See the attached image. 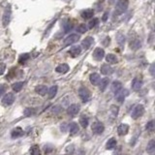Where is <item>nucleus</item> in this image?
Masks as SVG:
<instances>
[{
  "instance_id": "1",
  "label": "nucleus",
  "mask_w": 155,
  "mask_h": 155,
  "mask_svg": "<svg viewBox=\"0 0 155 155\" xmlns=\"http://www.w3.org/2000/svg\"><path fill=\"white\" fill-rule=\"evenodd\" d=\"M129 6V1L128 0H118L116 5V11H114V15L119 16L122 15L126 12L127 8Z\"/></svg>"
},
{
  "instance_id": "2",
  "label": "nucleus",
  "mask_w": 155,
  "mask_h": 155,
  "mask_svg": "<svg viewBox=\"0 0 155 155\" xmlns=\"http://www.w3.org/2000/svg\"><path fill=\"white\" fill-rule=\"evenodd\" d=\"M11 17H12V10H11L10 5H8L4 11L3 17H2V25H3V27H7L9 25L11 21Z\"/></svg>"
},
{
  "instance_id": "3",
  "label": "nucleus",
  "mask_w": 155,
  "mask_h": 155,
  "mask_svg": "<svg viewBox=\"0 0 155 155\" xmlns=\"http://www.w3.org/2000/svg\"><path fill=\"white\" fill-rule=\"evenodd\" d=\"M79 96L84 103L88 102L91 99V93L86 87H81L79 89Z\"/></svg>"
},
{
  "instance_id": "4",
  "label": "nucleus",
  "mask_w": 155,
  "mask_h": 155,
  "mask_svg": "<svg viewBox=\"0 0 155 155\" xmlns=\"http://www.w3.org/2000/svg\"><path fill=\"white\" fill-rule=\"evenodd\" d=\"M143 113H145V108H143V105H137L136 107L134 108V110L132 111L131 116H132V118L137 119V118H139V117L142 116Z\"/></svg>"
},
{
  "instance_id": "5",
  "label": "nucleus",
  "mask_w": 155,
  "mask_h": 155,
  "mask_svg": "<svg viewBox=\"0 0 155 155\" xmlns=\"http://www.w3.org/2000/svg\"><path fill=\"white\" fill-rule=\"evenodd\" d=\"M91 129H92V132L95 135H101L103 132L105 130V127H104V124H103L102 122H99V121H95L91 126Z\"/></svg>"
},
{
  "instance_id": "6",
  "label": "nucleus",
  "mask_w": 155,
  "mask_h": 155,
  "mask_svg": "<svg viewBox=\"0 0 155 155\" xmlns=\"http://www.w3.org/2000/svg\"><path fill=\"white\" fill-rule=\"evenodd\" d=\"M14 102H15V95H14L13 93L5 94V96L3 97V99H2V105L5 106V107L11 106Z\"/></svg>"
},
{
  "instance_id": "7",
  "label": "nucleus",
  "mask_w": 155,
  "mask_h": 155,
  "mask_svg": "<svg viewBox=\"0 0 155 155\" xmlns=\"http://www.w3.org/2000/svg\"><path fill=\"white\" fill-rule=\"evenodd\" d=\"M92 55H93V58L95 60H97V61H101L105 56V51L101 48H96Z\"/></svg>"
},
{
  "instance_id": "8",
  "label": "nucleus",
  "mask_w": 155,
  "mask_h": 155,
  "mask_svg": "<svg viewBox=\"0 0 155 155\" xmlns=\"http://www.w3.org/2000/svg\"><path fill=\"white\" fill-rule=\"evenodd\" d=\"M80 106L79 105H77V104H72L69 106V108L67 109V113L69 116H77L78 113H79V111H80Z\"/></svg>"
},
{
  "instance_id": "9",
  "label": "nucleus",
  "mask_w": 155,
  "mask_h": 155,
  "mask_svg": "<svg viewBox=\"0 0 155 155\" xmlns=\"http://www.w3.org/2000/svg\"><path fill=\"white\" fill-rule=\"evenodd\" d=\"M79 40H80V36L78 35V34H71V35H69L67 38L65 39L64 44L66 46H69V45H72V44H74V43H76L77 41H79Z\"/></svg>"
},
{
  "instance_id": "10",
  "label": "nucleus",
  "mask_w": 155,
  "mask_h": 155,
  "mask_svg": "<svg viewBox=\"0 0 155 155\" xmlns=\"http://www.w3.org/2000/svg\"><path fill=\"white\" fill-rule=\"evenodd\" d=\"M132 88L135 91H138L140 89V87L143 86V80L140 78H135V79L132 81Z\"/></svg>"
},
{
  "instance_id": "11",
  "label": "nucleus",
  "mask_w": 155,
  "mask_h": 155,
  "mask_svg": "<svg viewBox=\"0 0 155 155\" xmlns=\"http://www.w3.org/2000/svg\"><path fill=\"white\" fill-rule=\"evenodd\" d=\"M68 53L70 54L72 57H77L78 55H80V54L82 53V48L80 46H74V47H72L70 50H69Z\"/></svg>"
},
{
  "instance_id": "12",
  "label": "nucleus",
  "mask_w": 155,
  "mask_h": 155,
  "mask_svg": "<svg viewBox=\"0 0 155 155\" xmlns=\"http://www.w3.org/2000/svg\"><path fill=\"white\" fill-rule=\"evenodd\" d=\"M128 94H129V92H128V90L127 89H121V90H119L118 92L116 93V100L118 102H123L125 100V98L126 97L128 96Z\"/></svg>"
},
{
  "instance_id": "13",
  "label": "nucleus",
  "mask_w": 155,
  "mask_h": 155,
  "mask_svg": "<svg viewBox=\"0 0 155 155\" xmlns=\"http://www.w3.org/2000/svg\"><path fill=\"white\" fill-rule=\"evenodd\" d=\"M100 71H101V74L105 75V76H108V75H111L113 73V68L111 67L110 65L108 64H103L100 68Z\"/></svg>"
},
{
  "instance_id": "14",
  "label": "nucleus",
  "mask_w": 155,
  "mask_h": 155,
  "mask_svg": "<svg viewBox=\"0 0 155 155\" xmlns=\"http://www.w3.org/2000/svg\"><path fill=\"white\" fill-rule=\"evenodd\" d=\"M128 131H129V126L127 124H124V123L120 124L117 127V133H118L119 136H124V135L128 133Z\"/></svg>"
},
{
  "instance_id": "15",
  "label": "nucleus",
  "mask_w": 155,
  "mask_h": 155,
  "mask_svg": "<svg viewBox=\"0 0 155 155\" xmlns=\"http://www.w3.org/2000/svg\"><path fill=\"white\" fill-rule=\"evenodd\" d=\"M24 135V130L21 127H16L13 129V131L11 132V136H12L13 139H17V138H19Z\"/></svg>"
},
{
  "instance_id": "16",
  "label": "nucleus",
  "mask_w": 155,
  "mask_h": 155,
  "mask_svg": "<svg viewBox=\"0 0 155 155\" xmlns=\"http://www.w3.org/2000/svg\"><path fill=\"white\" fill-rule=\"evenodd\" d=\"M94 15V11L92 9H85L81 13L82 18L84 19H89L90 18H92Z\"/></svg>"
},
{
  "instance_id": "17",
  "label": "nucleus",
  "mask_w": 155,
  "mask_h": 155,
  "mask_svg": "<svg viewBox=\"0 0 155 155\" xmlns=\"http://www.w3.org/2000/svg\"><path fill=\"white\" fill-rule=\"evenodd\" d=\"M69 69H70V67H69L68 64H66V63H63V64H60L56 67L55 71L57 72V73H60V74H65L67 73V72L69 71Z\"/></svg>"
},
{
  "instance_id": "18",
  "label": "nucleus",
  "mask_w": 155,
  "mask_h": 155,
  "mask_svg": "<svg viewBox=\"0 0 155 155\" xmlns=\"http://www.w3.org/2000/svg\"><path fill=\"white\" fill-rule=\"evenodd\" d=\"M122 89V84L118 81H114L113 84H111V91L114 93H117L119 90Z\"/></svg>"
},
{
  "instance_id": "19",
  "label": "nucleus",
  "mask_w": 155,
  "mask_h": 155,
  "mask_svg": "<svg viewBox=\"0 0 155 155\" xmlns=\"http://www.w3.org/2000/svg\"><path fill=\"white\" fill-rule=\"evenodd\" d=\"M89 80H90V82L93 85H98L99 84V82H100V75L97 74V73H93L90 75L89 77Z\"/></svg>"
},
{
  "instance_id": "20",
  "label": "nucleus",
  "mask_w": 155,
  "mask_h": 155,
  "mask_svg": "<svg viewBox=\"0 0 155 155\" xmlns=\"http://www.w3.org/2000/svg\"><path fill=\"white\" fill-rule=\"evenodd\" d=\"M109 82H110V80L108 79V78H104V79L100 80L99 82V88L101 91H105L106 88L109 85Z\"/></svg>"
},
{
  "instance_id": "21",
  "label": "nucleus",
  "mask_w": 155,
  "mask_h": 155,
  "mask_svg": "<svg viewBox=\"0 0 155 155\" xmlns=\"http://www.w3.org/2000/svg\"><path fill=\"white\" fill-rule=\"evenodd\" d=\"M79 131H80V128H79V125H78L77 123L73 122L69 125V132H70V135H72V136L78 134V132Z\"/></svg>"
},
{
  "instance_id": "22",
  "label": "nucleus",
  "mask_w": 155,
  "mask_h": 155,
  "mask_svg": "<svg viewBox=\"0 0 155 155\" xmlns=\"http://www.w3.org/2000/svg\"><path fill=\"white\" fill-rule=\"evenodd\" d=\"M106 61L110 63V64H116L118 61V59H117L116 55H114L113 53H109L106 55Z\"/></svg>"
},
{
  "instance_id": "23",
  "label": "nucleus",
  "mask_w": 155,
  "mask_h": 155,
  "mask_svg": "<svg viewBox=\"0 0 155 155\" xmlns=\"http://www.w3.org/2000/svg\"><path fill=\"white\" fill-rule=\"evenodd\" d=\"M94 41V39L92 38V37H86L84 41H82V47H84V48H85V50H88V48H90V46L92 45V43Z\"/></svg>"
},
{
  "instance_id": "24",
  "label": "nucleus",
  "mask_w": 155,
  "mask_h": 155,
  "mask_svg": "<svg viewBox=\"0 0 155 155\" xmlns=\"http://www.w3.org/2000/svg\"><path fill=\"white\" fill-rule=\"evenodd\" d=\"M35 91L39 94V95L44 96V95H46V94H47L48 87L46 86V85H38V86H36Z\"/></svg>"
},
{
  "instance_id": "25",
  "label": "nucleus",
  "mask_w": 155,
  "mask_h": 155,
  "mask_svg": "<svg viewBox=\"0 0 155 155\" xmlns=\"http://www.w3.org/2000/svg\"><path fill=\"white\" fill-rule=\"evenodd\" d=\"M88 121H89V119H88V117L85 116V114H82V116L80 117V124L82 125V128H86L88 126Z\"/></svg>"
},
{
  "instance_id": "26",
  "label": "nucleus",
  "mask_w": 155,
  "mask_h": 155,
  "mask_svg": "<svg viewBox=\"0 0 155 155\" xmlns=\"http://www.w3.org/2000/svg\"><path fill=\"white\" fill-rule=\"evenodd\" d=\"M57 89H58V87H57V85H53V86H51L50 89H48V98L50 99H53L54 98V96L56 95L57 93Z\"/></svg>"
},
{
  "instance_id": "27",
  "label": "nucleus",
  "mask_w": 155,
  "mask_h": 155,
  "mask_svg": "<svg viewBox=\"0 0 155 155\" xmlns=\"http://www.w3.org/2000/svg\"><path fill=\"white\" fill-rule=\"evenodd\" d=\"M116 140L114 139V138H111V139H110L107 142V145H106V148L107 149H113L116 146Z\"/></svg>"
},
{
  "instance_id": "28",
  "label": "nucleus",
  "mask_w": 155,
  "mask_h": 155,
  "mask_svg": "<svg viewBox=\"0 0 155 155\" xmlns=\"http://www.w3.org/2000/svg\"><path fill=\"white\" fill-rule=\"evenodd\" d=\"M146 150H147L148 153H150V154H152L155 151V140H151L150 142L148 143Z\"/></svg>"
},
{
  "instance_id": "29",
  "label": "nucleus",
  "mask_w": 155,
  "mask_h": 155,
  "mask_svg": "<svg viewBox=\"0 0 155 155\" xmlns=\"http://www.w3.org/2000/svg\"><path fill=\"white\" fill-rule=\"evenodd\" d=\"M12 87H13V90L15 91V92H19V91L22 89V87H24V82H16V84H14Z\"/></svg>"
},
{
  "instance_id": "30",
  "label": "nucleus",
  "mask_w": 155,
  "mask_h": 155,
  "mask_svg": "<svg viewBox=\"0 0 155 155\" xmlns=\"http://www.w3.org/2000/svg\"><path fill=\"white\" fill-rule=\"evenodd\" d=\"M30 155H41V150H40L38 145H33L30 147Z\"/></svg>"
},
{
  "instance_id": "31",
  "label": "nucleus",
  "mask_w": 155,
  "mask_h": 155,
  "mask_svg": "<svg viewBox=\"0 0 155 155\" xmlns=\"http://www.w3.org/2000/svg\"><path fill=\"white\" fill-rule=\"evenodd\" d=\"M29 53H22L21 54V56H19V63H21V64H24L25 62L27 61L28 59H29Z\"/></svg>"
},
{
  "instance_id": "32",
  "label": "nucleus",
  "mask_w": 155,
  "mask_h": 155,
  "mask_svg": "<svg viewBox=\"0 0 155 155\" xmlns=\"http://www.w3.org/2000/svg\"><path fill=\"white\" fill-rule=\"evenodd\" d=\"M87 29H88V27L86 26V24H80L79 26L77 27V31H78L79 33H81V34L85 33V32L87 31Z\"/></svg>"
},
{
  "instance_id": "33",
  "label": "nucleus",
  "mask_w": 155,
  "mask_h": 155,
  "mask_svg": "<svg viewBox=\"0 0 155 155\" xmlns=\"http://www.w3.org/2000/svg\"><path fill=\"white\" fill-rule=\"evenodd\" d=\"M24 116H33L34 113H35V109H33V108H27V109H25L24 110Z\"/></svg>"
},
{
  "instance_id": "34",
  "label": "nucleus",
  "mask_w": 155,
  "mask_h": 155,
  "mask_svg": "<svg viewBox=\"0 0 155 155\" xmlns=\"http://www.w3.org/2000/svg\"><path fill=\"white\" fill-rule=\"evenodd\" d=\"M99 24V19H97V18H94L93 19H91V21H89V24H88V28H93V27H95L97 24Z\"/></svg>"
},
{
  "instance_id": "35",
  "label": "nucleus",
  "mask_w": 155,
  "mask_h": 155,
  "mask_svg": "<svg viewBox=\"0 0 155 155\" xmlns=\"http://www.w3.org/2000/svg\"><path fill=\"white\" fill-rule=\"evenodd\" d=\"M154 128H155V124H154V121L153 120H150L149 122H147V124H146L145 126V129L147 131H153L154 130Z\"/></svg>"
},
{
  "instance_id": "36",
  "label": "nucleus",
  "mask_w": 155,
  "mask_h": 155,
  "mask_svg": "<svg viewBox=\"0 0 155 155\" xmlns=\"http://www.w3.org/2000/svg\"><path fill=\"white\" fill-rule=\"evenodd\" d=\"M117 43H118L120 46L124 45V43H125V37L123 36L122 34H118V36H117Z\"/></svg>"
},
{
  "instance_id": "37",
  "label": "nucleus",
  "mask_w": 155,
  "mask_h": 155,
  "mask_svg": "<svg viewBox=\"0 0 155 155\" xmlns=\"http://www.w3.org/2000/svg\"><path fill=\"white\" fill-rule=\"evenodd\" d=\"M117 113H118V108L116 107V106H113V107L111 108V116L113 117H116L117 116Z\"/></svg>"
},
{
  "instance_id": "38",
  "label": "nucleus",
  "mask_w": 155,
  "mask_h": 155,
  "mask_svg": "<svg viewBox=\"0 0 155 155\" xmlns=\"http://www.w3.org/2000/svg\"><path fill=\"white\" fill-rule=\"evenodd\" d=\"M6 70V64L5 63H0V75H3Z\"/></svg>"
},
{
  "instance_id": "39",
  "label": "nucleus",
  "mask_w": 155,
  "mask_h": 155,
  "mask_svg": "<svg viewBox=\"0 0 155 155\" xmlns=\"http://www.w3.org/2000/svg\"><path fill=\"white\" fill-rule=\"evenodd\" d=\"M7 89V86L5 84H0V97H1L5 93V91Z\"/></svg>"
},
{
  "instance_id": "40",
  "label": "nucleus",
  "mask_w": 155,
  "mask_h": 155,
  "mask_svg": "<svg viewBox=\"0 0 155 155\" xmlns=\"http://www.w3.org/2000/svg\"><path fill=\"white\" fill-rule=\"evenodd\" d=\"M108 15H109V14L108 13H105L104 14V16H103V21H107V19H108Z\"/></svg>"
},
{
  "instance_id": "41",
  "label": "nucleus",
  "mask_w": 155,
  "mask_h": 155,
  "mask_svg": "<svg viewBox=\"0 0 155 155\" xmlns=\"http://www.w3.org/2000/svg\"><path fill=\"white\" fill-rule=\"evenodd\" d=\"M150 73H151L152 76H154V64L151 65V67H150Z\"/></svg>"
},
{
  "instance_id": "42",
  "label": "nucleus",
  "mask_w": 155,
  "mask_h": 155,
  "mask_svg": "<svg viewBox=\"0 0 155 155\" xmlns=\"http://www.w3.org/2000/svg\"><path fill=\"white\" fill-rule=\"evenodd\" d=\"M113 1H114V0H111V3H113Z\"/></svg>"
}]
</instances>
